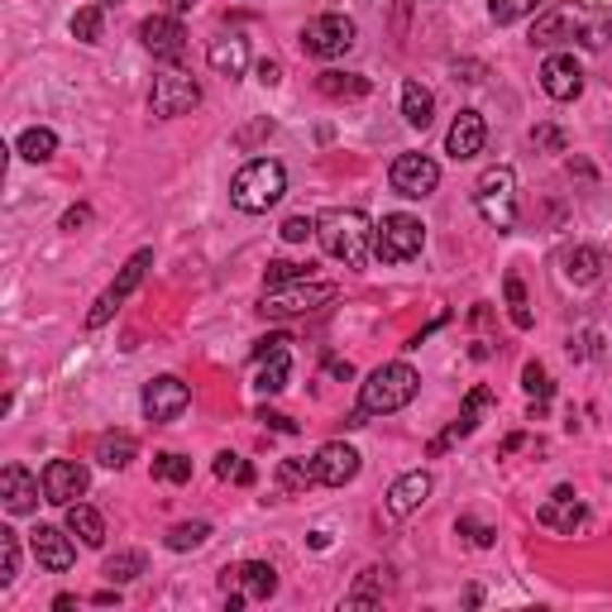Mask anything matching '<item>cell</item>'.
I'll return each instance as SVG.
<instances>
[{
  "mask_svg": "<svg viewBox=\"0 0 612 612\" xmlns=\"http://www.w3.org/2000/svg\"><path fill=\"white\" fill-rule=\"evenodd\" d=\"M316 235H321V249L330 259H340L345 268H364L369 254H374V225H369L364 211H326L316 221Z\"/></svg>",
  "mask_w": 612,
  "mask_h": 612,
  "instance_id": "1",
  "label": "cell"
},
{
  "mask_svg": "<svg viewBox=\"0 0 612 612\" xmlns=\"http://www.w3.org/2000/svg\"><path fill=\"white\" fill-rule=\"evenodd\" d=\"M416 388H422V378H416L412 364H402V359L398 364H383L364 378V388H359V412L364 416H392L416 398Z\"/></svg>",
  "mask_w": 612,
  "mask_h": 612,
  "instance_id": "2",
  "label": "cell"
},
{
  "mask_svg": "<svg viewBox=\"0 0 612 612\" xmlns=\"http://www.w3.org/2000/svg\"><path fill=\"white\" fill-rule=\"evenodd\" d=\"M283 191H287V167L278 159H254L235 173L230 201H235V211H245V215H263L268 207H278Z\"/></svg>",
  "mask_w": 612,
  "mask_h": 612,
  "instance_id": "3",
  "label": "cell"
},
{
  "mask_svg": "<svg viewBox=\"0 0 612 612\" xmlns=\"http://www.w3.org/2000/svg\"><path fill=\"white\" fill-rule=\"evenodd\" d=\"M474 207L498 235H508L512 225H517V173H512L508 163L488 167V173L474 183Z\"/></svg>",
  "mask_w": 612,
  "mask_h": 612,
  "instance_id": "4",
  "label": "cell"
},
{
  "mask_svg": "<svg viewBox=\"0 0 612 612\" xmlns=\"http://www.w3.org/2000/svg\"><path fill=\"white\" fill-rule=\"evenodd\" d=\"M426 249V225L416 215H383V225H374V259L383 263H412Z\"/></svg>",
  "mask_w": 612,
  "mask_h": 612,
  "instance_id": "5",
  "label": "cell"
},
{
  "mask_svg": "<svg viewBox=\"0 0 612 612\" xmlns=\"http://www.w3.org/2000/svg\"><path fill=\"white\" fill-rule=\"evenodd\" d=\"M225 608L239 612L245 603H268L278 594V570L263 565V560H245V565L225 570Z\"/></svg>",
  "mask_w": 612,
  "mask_h": 612,
  "instance_id": "6",
  "label": "cell"
},
{
  "mask_svg": "<svg viewBox=\"0 0 612 612\" xmlns=\"http://www.w3.org/2000/svg\"><path fill=\"white\" fill-rule=\"evenodd\" d=\"M335 292L340 287L335 283H287V287H268V297H263V316H307V311H321L326 302H335Z\"/></svg>",
  "mask_w": 612,
  "mask_h": 612,
  "instance_id": "7",
  "label": "cell"
},
{
  "mask_svg": "<svg viewBox=\"0 0 612 612\" xmlns=\"http://www.w3.org/2000/svg\"><path fill=\"white\" fill-rule=\"evenodd\" d=\"M388 183H392L398 197L422 201V197H430V191L440 187V163L426 159V153H398L392 167H388Z\"/></svg>",
  "mask_w": 612,
  "mask_h": 612,
  "instance_id": "8",
  "label": "cell"
},
{
  "mask_svg": "<svg viewBox=\"0 0 612 612\" xmlns=\"http://www.w3.org/2000/svg\"><path fill=\"white\" fill-rule=\"evenodd\" d=\"M354 39H359V29L350 15H316L302 29V48L311 58H340L354 48Z\"/></svg>",
  "mask_w": 612,
  "mask_h": 612,
  "instance_id": "9",
  "label": "cell"
},
{
  "mask_svg": "<svg viewBox=\"0 0 612 612\" xmlns=\"http://www.w3.org/2000/svg\"><path fill=\"white\" fill-rule=\"evenodd\" d=\"M197 105H201V87H197V77H187V72H163L149 91V111L163 115V120L191 115Z\"/></svg>",
  "mask_w": 612,
  "mask_h": 612,
  "instance_id": "10",
  "label": "cell"
},
{
  "mask_svg": "<svg viewBox=\"0 0 612 612\" xmlns=\"http://www.w3.org/2000/svg\"><path fill=\"white\" fill-rule=\"evenodd\" d=\"M149 263H153V249H139V254L129 259L125 268H120V278H115L111 287H105V292L96 297V307L87 311V326H91V330H101L105 321L115 316V311H120V302H125V297H129V292H135V287L143 283V273H149Z\"/></svg>",
  "mask_w": 612,
  "mask_h": 612,
  "instance_id": "11",
  "label": "cell"
},
{
  "mask_svg": "<svg viewBox=\"0 0 612 612\" xmlns=\"http://www.w3.org/2000/svg\"><path fill=\"white\" fill-rule=\"evenodd\" d=\"M191 407V388L183 378H173V374H163V378H153V383H143V416H149L153 426H163V422H177Z\"/></svg>",
  "mask_w": 612,
  "mask_h": 612,
  "instance_id": "12",
  "label": "cell"
},
{
  "mask_svg": "<svg viewBox=\"0 0 612 612\" xmlns=\"http://www.w3.org/2000/svg\"><path fill=\"white\" fill-rule=\"evenodd\" d=\"M39 478H43V502H53V508H72L91 488L87 464H77V460H53Z\"/></svg>",
  "mask_w": 612,
  "mask_h": 612,
  "instance_id": "13",
  "label": "cell"
},
{
  "mask_svg": "<svg viewBox=\"0 0 612 612\" xmlns=\"http://www.w3.org/2000/svg\"><path fill=\"white\" fill-rule=\"evenodd\" d=\"M139 43L149 48L153 58H163V63H177V58L187 53V29L177 15H149L139 24Z\"/></svg>",
  "mask_w": 612,
  "mask_h": 612,
  "instance_id": "14",
  "label": "cell"
},
{
  "mask_svg": "<svg viewBox=\"0 0 612 612\" xmlns=\"http://www.w3.org/2000/svg\"><path fill=\"white\" fill-rule=\"evenodd\" d=\"M311 470H316V484L345 488L359 478V450L345 446V440H326V446L316 450V460H311Z\"/></svg>",
  "mask_w": 612,
  "mask_h": 612,
  "instance_id": "15",
  "label": "cell"
},
{
  "mask_svg": "<svg viewBox=\"0 0 612 612\" xmlns=\"http://www.w3.org/2000/svg\"><path fill=\"white\" fill-rule=\"evenodd\" d=\"M488 407H494V388H484V383H478V388H470V398H464L460 416H454V422L446 426V436L430 440V460H440V454H446V450L454 446V440L474 436V430H478V416H484Z\"/></svg>",
  "mask_w": 612,
  "mask_h": 612,
  "instance_id": "16",
  "label": "cell"
},
{
  "mask_svg": "<svg viewBox=\"0 0 612 612\" xmlns=\"http://www.w3.org/2000/svg\"><path fill=\"white\" fill-rule=\"evenodd\" d=\"M39 494H43V478H34L24 464H5V474H0V502H5L10 517H24V512L39 508Z\"/></svg>",
  "mask_w": 612,
  "mask_h": 612,
  "instance_id": "17",
  "label": "cell"
},
{
  "mask_svg": "<svg viewBox=\"0 0 612 612\" xmlns=\"http://www.w3.org/2000/svg\"><path fill=\"white\" fill-rule=\"evenodd\" d=\"M29 550L43 570L53 574H67L77 565V550H72V532H58V526H34L29 532Z\"/></svg>",
  "mask_w": 612,
  "mask_h": 612,
  "instance_id": "18",
  "label": "cell"
},
{
  "mask_svg": "<svg viewBox=\"0 0 612 612\" xmlns=\"http://www.w3.org/2000/svg\"><path fill=\"white\" fill-rule=\"evenodd\" d=\"M541 91L550 101H574L584 91V67L574 63V53H550L541 63Z\"/></svg>",
  "mask_w": 612,
  "mask_h": 612,
  "instance_id": "19",
  "label": "cell"
},
{
  "mask_svg": "<svg viewBox=\"0 0 612 612\" xmlns=\"http://www.w3.org/2000/svg\"><path fill=\"white\" fill-rule=\"evenodd\" d=\"M584 517H589V512H584V502L574 498V488H555L550 502H541V512H536V522L550 526V532H560V536H574L584 526Z\"/></svg>",
  "mask_w": 612,
  "mask_h": 612,
  "instance_id": "20",
  "label": "cell"
},
{
  "mask_svg": "<svg viewBox=\"0 0 612 612\" xmlns=\"http://www.w3.org/2000/svg\"><path fill=\"white\" fill-rule=\"evenodd\" d=\"M488 143V125L478 111H460L454 115V125L446 129V153L450 159H474V153H484Z\"/></svg>",
  "mask_w": 612,
  "mask_h": 612,
  "instance_id": "21",
  "label": "cell"
},
{
  "mask_svg": "<svg viewBox=\"0 0 612 612\" xmlns=\"http://www.w3.org/2000/svg\"><path fill=\"white\" fill-rule=\"evenodd\" d=\"M430 498V474L426 470H412V474H402L398 484L388 488V512L392 517H412L416 508Z\"/></svg>",
  "mask_w": 612,
  "mask_h": 612,
  "instance_id": "22",
  "label": "cell"
},
{
  "mask_svg": "<svg viewBox=\"0 0 612 612\" xmlns=\"http://www.w3.org/2000/svg\"><path fill=\"white\" fill-rule=\"evenodd\" d=\"M207 63L215 77H239V72L249 67V39H239V34H225V39H215L207 48Z\"/></svg>",
  "mask_w": 612,
  "mask_h": 612,
  "instance_id": "23",
  "label": "cell"
},
{
  "mask_svg": "<svg viewBox=\"0 0 612 612\" xmlns=\"http://www.w3.org/2000/svg\"><path fill=\"white\" fill-rule=\"evenodd\" d=\"M560 268H565V278L574 287H589L598 283V273H603V249H594V245H574L560 254Z\"/></svg>",
  "mask_w": 612,
  "mask_h": 612,
  "instance_id": "24",
  "label": "cell"
},
{
  "mask_svg": "<svg viewBox=\"0 0 612 612\" xmlns=\"http://www.w3.org/2000/svg\"><path fill=\"white\" fill-rule=\"evenodd\" d=\"M63 512H67V532L77 536L82 546H91V550L105 546V522H101V512H96V508H87V502H72V508H63Z\"/></svg>",
  "mask_w": 612,
  "mask_h": 612,
  "instance_id": "25",
  "label": "cell"
},
{
  "mask_svg": "<svg viewBox=\"0 0 612 612\" xmlns=\"http://www.w3.org/2000/svg\"><path fill=\"white\" fill-rule=\"evenodd\" d=\"M402 120L412 129H430V120H436V96L422 82H402Z\"/></svg>",
  "mask_w": 612,
  "mask_h": 612,
  "instance_id": "26",
  "label": "cell"
},
{
  "mask_svg": "<svg viewBox=\"0 0 612 612\" xmlns=\"http://www.w3.org/2000/svg\"><path fill=\"white\" fill-rule=\"evenodd\" d=\"M135 454H139V446H135V436H129V430H111V436L96 440V460H101L105 470H125Z\"/></svg>",
  "mask_w": 612,
  "mask_h": 612,
  "instance_id": "27",
  "label": "cell"
},
{
  "mask_svg": "<svg viewBox=\"0 0 612 612\" xmlns=\"http://www.w3.org/2000/svg\"><path fill=\"white\" fill-rule=\"evenodd\" d=\"M316 87L335 96V101H359V96H369V77H359V72H321Z\"/></svg>",
  "mask_w": 612,
  "mask_h": 612,
  "instance_id": "28",
  "label": "cell"
},
{
  "mask_svg": "<svg viewBox=\"0 0 612 612\" xmlns=\"http://www.w3.org/2000/svg\"><path fill=\"white\" fill-rule=\"evenodd\" d=\"M388 589H392V570H388V565L364 570V579H359V584H354V594H350V608H374Z\"/></svg>",
  "mask_w": 612,
  "mask_h": 612,
  "instance_id": "29",
  "label": "cell"
},
{
  "mask_svg": "<svg viewBox=\"0 0 612 612\" xmlns=\"http://www.w3.org/2000/svg\"><path fill=\"white\" fill-rule=\"evenodd\" d=\"M254 364H259V383H254L259 392H268V398H273V392L287 388V345H283V350H268L263 359H254Z\"/></svg>",
  "mask_w": 612,
  "mask_h": 612,
  "instance_id": "30",
  "label": "cell"
},
{
  "mask_svg": "<svg viewBox=\"0 0 612 612\" xmlns=\"http://www.w3.org/2000/svg\"><path fill=\"white\" fill-rule=\"evenodd\" d=\"M58 153V135L48 125H34V129H24L20 135V159H29V163H48Z\"/></svg>",
  "mask_w": 612,
  "mask_h": 612,
  "instance_id": "31",
  "label": "cell"
},
{
  "mask_svg": "<svg viewBox=\"0 0 612 612\" xmlns=\"http://www.w3.org/2000/svg\"><path fill=\"white\" fill-rule=\"evenodd\" d=\"M574 39L579 34V20L570 15V10H560V15H546V20H536V29H532V43H541V48H550V43H560V39Z\"/></svg>",
  "mask_w": 612,
  "mask_h": 612,
  "instance_id": "32",
  "label": "cell"
},
{
  "mask_svg": "<svg viewBox=\"0 0 612 612\" xmlns=\"http://www.w3.org/2000/svg\"><path fill=\"white\" fill-rule=\"evenodd\" d=\"M311 484H316L311 460H283L278 464V488H283V494H307Z\"/></svg>",
  "mask_w": 612,
  "mask_h": 612,
  "instance_id": "33",
  "label": "cell"
},
{
  "mask_svg": "<svg viewBox=\"0 0 612 612\" xmlns=\"http://www.w3.org/2000/svg\"><path fill=\"white\" fill-rule=\"evenodd\" d=\"M502 292H508V316H512V326L517 330H532V307H526V287L517 273H508L502 278Z\"/></svg>",
  "mask_w": 612,
  "mask_h": 612,
  "instance_id": "34",
  "label": "cell"
},
{
  "mask_svg": "<svg viewBox=\"0 0 612 612\" xmlns=\"http://www.w3.org/2000/svg\"><path fill=\"white\" fill-rule=\"evenodd\" d=\"M101 574L111 584H129V579H139V574H143V555H139V550H120V555L105 560Z\"/></svg>",
  "mask_w": 612,
  "mask_h": 612,
  "instance_id": "35",
  "label": "cell"
},
{
  "mask_svg": "<svg viewBox=\"0 0 612 612\" xmlns=\"http://www.w3.org/2000/svg\"><path fill=\"white\" fill-rule=\"evenodd\" d=\"M15 574H20V536L10 526H0V589L15 584Z\"/></svg>",
  "mask_w": 612,
  "mask_h": 612,
  "instance_id": "36",
  "label": "cell"
},
{
  "mask_svg": "<svg viewBox=\"0 0 612 612\" xmlns=\"http://www.w3.org/2000/svg\"><path fill=\"white\" fill-rule=\"evenodd\" d=\"M101 29H105L101 5H87V10H77V15H72V39H82V43H101Z\"/></svg>",
  "mask_w": 612,
  "mask_h": 612,
  "instance_id": "37",
  "label": "cell"
},
{
  "mask_svg": "<svg viewBox=\"0 0 612 612\" xmlns=\"http://www.w3.org/2000/svg\"><path fill=\"white\" fill-rule=\"evenodd\" d=\"M153 478H163V484H187V478H191V460H183V454H173V450L153 454Z\"/></svg>",
  "mask_w": 612,
  "mask_h": 612,
  "instance_id": "38",
  "label": "cell"
},
{
  "mask_svg": "<svg viewBox=\"0 0 612 612\" xmlns=\"http://www.w3.org/2000/svg\"><path fill=\"white\" fill-rule=\"evenodd\" d=\"M207 536H211L207 522H183L167 532V550H197V546H207Z\"/></svg>",
  "mask_w": 612,
  "mask_h": 612,
  "instance_id": "39",
  "label": "cell"
},
{
  "mask_svg": "<svg viewBox=\"0 0 612 612\" xmlns=\"http://www.w3.org/2000/svg\"><path fill=\"white\" fill-rule=\"evenodd\" d=\"M536 10H541V0H488V15L498 24H517L526 15H536Z\"/></svg>",
  "mask_w": 612,
  "mask_h": 612,
  "instance_id": "40",
  "label": "cell"
},
{
  "mask_svg": "<svg viewBox=\"0 0 612 612\" xmlns=\"http://www.w3.org/2000/svg\"><path fill=\"white\" fill-rule=\"evenodd\" d=\"M579 43H589V48L612 43V10H603V15H594V20H579Z\"/></svg>",
  "mask_w": 612,
  "mask_h": 612,
  "instance_id": "41",
  "label": "cell"
},
{
  "mask_svg": "<svg viewBox=\"0 0 612 612\" xmlns=\"http://www.w3.org/2000/svg\"><path fill=\"white\" fill-rule=\"evenodd\" d=\"M522 388L532 392L536 412H541V407L550 402V378H546V369H541V364H526V369H522Z\"/></svg>",
  "mask_w": 612,
  "mask_h": 612,
  "instance_id": "42",
  "label": "cell"
},
{
  "mask_svg": "<svg viewBox=\"0 0 612 612\" xmlns=\"http://www.w3.org/2000/svg\"><path fill=\"white\" fill-rule=\"evenodd\" d=\"M215 474L230 478V484H254V470H249V464L239 460V454H230V450L215 454Z\"/></svg>",
  "mask_w": 612,
  "mask_h": 612,
  "instance_id": "43",
  "label": "cell"
},
{
  "mask_svg": "<svg viewBox=\"0 0 612 612\" xmlns=\"http://www.w3.org/2000/svg\"><path fill=\"white\" fill-rule=\"evenodd\" d=\"M302 278H311V263L307 268L302 263H287V259L268 263V287H287V283H302Z\"/></svg>",
  "mask_w": 612,
  "mask_h": 612,
  "instance_id": "44",
  "label": "cell"
},
{
  "mask_svg": "<svg viewBox=\"0 0 612 612\" xmlns=\"http://www.w3.org/2000/svg\"><path fill=\"white\" fill-rule=\"evenodd\" d=\"M454 532H460V536H470V541H474L478 550H488V546L498 541V532H494V526H484V522H474V517H460V522H454Z\"/></svg>",
  "mask_w": 612,
  "mask_h": 612,
  "instance_id": "45",
  "label": "cell"
},
{
  "mask_svg": "<svg viewBox=\"0 0 612 612\" xmlns=\"http://www.w3.org/2000/svg\"><path fill=\"white\" fill-rule=\"evenodd\" d=\"M316 235V221L311 215H292V221H283V239L287 245H302V239Z\"/></svg>",
  "mask_w": 612,
  "mask_h": 612,
  "instance_id": "46",
  "label": "cell"
},
{
  "mask_svg": "<svg viewBox=\"0 0 612 612\" xmlns=\"http://www.w3.org/2000/svg\"><path fill=\"white\" fill-rule=\"evenodd\" d=\"M82 225H91V207H72V211L63 215V230H67V235H77Z\"/></svg>",
  "mask_w": 612,
  "mask_h": 612,
  "instance_id": "47",
  "label": "cell"
},
{
  "mask_svg": "<svg viewBox=\"0 0 612 612\" xmlns=\"http://www.w3.org/2000/svg\"><path fill=\"white\" fill-rule=\"evenodd\" d=\"M259 422H268L273 430H283V436H292V430H297V422H287L283 412H268V407H263V412H259Z\"/></svg>",
  "mask_w": 612,
  "mask_h": 612,
  "instance_id": "48",
  "label": "cell"
},
{
  "mask_svg": "<svg viewBox=\"0 0 612 612\" xmlns=\"http://www.w3.org/2000/svg\"><path fill=\"white\" fill-rule=\"evenodd\" d=\"M259 82H263V87H278V82H283V67L273 63V58H263V63H259Z\"/></svg>",
  "mask_w": 612,
  "mask_h": 612,
  "instance_id": "49",
  "label": "cell"
},
{
  "mask_svg": "<svg viewBox=\"0 0 612 612\" xmlns=\"http://www.w3.org/2000/svg\"><path fill=\"white\" fill-rule=\"evenodd\" d=\"M283 345H287V335H263V340L254 345V359H263L268 350H283Z\"/></svg>",
  "mask_w": 612,
  "mask_h": 612,
  "instance_id": "50",
  "label": "cell"
},
{
  "mask_svg": "<svg viewBox=\"0 0 612 612\" xmlns=\"http://www.w3.org/2000/svg\"><path fill=\"white\" fill-rule=\"evenodd\" d=\"M326 374L330 378H350L354 369H350V359H326Z\"/></svg>",
  "mask_w": 612,
  "mask_h": 612,
  "instance_id": "51",
  "label": "cell"
},
{
  "mask_svg": "<svg viewBox=\"0 0 612 612\" xmlns=\"http://www.w3.org/2000/svg\"><path fill=\"white\" fill-rule=\"evenodd\" d=\"M536 143H546V149H560V143H565V139H560L555 129H536Z\"/></svg>",
  "mask_w": 612,
  "mask_h": 612,
  "instance_id": "52",
  "label": "cell"
},
{
  "mask_svg": "<svg viewBox=\"0 0 612 612\" xmlns=\"http://www.w3.org/2000/svg\"><path fill=\"white\" fill-rule=\"evenodd\" d=\"M91 603H101V608H111V603H120V594H115V589H105V594H96V598H91Z\"/></svg>",
  "mask_w": 612,
  "mask_h": 612,
  "instance_id": "53",
  "label": "cell"
},
{
  "mask_svg": "<svg viewBox=\"0 0 612 612\" xmlns=\"http://www.w3.org/2000/svg\"><path fill=\"white\" fill-rule=\"evenodd\" d=\"M163 5H167V10H177V15H183V10H191V5H197V0H163Z\"/></svg>",
  "mask_w": 612,
  "mask_h": 612,
  "instance_id": "54",
  "label": "cell"
}]
</instances>
